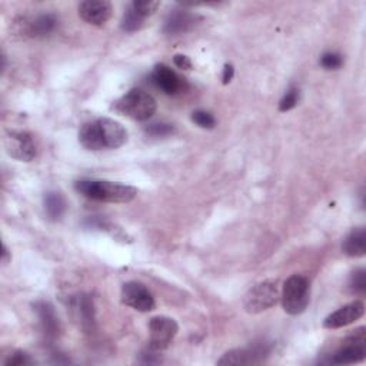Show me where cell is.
Masks as SVG:
<instances>
[{
    "instance_id": "obj_20",
    "label": "cell",
    "mask_w": 366,
    "mask_h": 366,
    "mask_svg": "<svg viewBox=\"0 0 366 366\" xmlns=\"http://www.w3.org/2000/svg\"><path fill=\"white\" fill-rule=\"evenodd\" d=\"M144 18L137 15L130 6L126 9L123 18H122V29L126 30V32H136L139 30L142 26H144Z\"/></svg>"
},
{
    "instance_id": "obj_17",
    "label": "cell",
    "mask_w": 366,
    "mask_h": 366,
    "mask_svg": "<svg viewBox=\"0 0 366 366\" xmlns=\"http://www.w3.org/2000/svg\"><path fill=\"white\" fill-rule=\"evenodd\" d=\"M342 251L349 258H360L366 253V232L365 229L358 227L345 238Z\"/></svg>"
},
{
    "instance_id": "obj_16",
    "label": "cell",
    "mask_w": 366,
    "mask_h": 366,
    "mask_svg": "<svg viewBox=\"0 0 366 366\" xmlns=\"http://www.w3.org/2000/svg\"><path fill=\"white\" fill-rule=\"evenodd\" d=\"M58 26V18L53 13H43L26 23V33L32 37H44Z\"/></svg>"
},
{
    "instance_id": "obj_14",
    "label": "cell",
    "mask_w": 366,
    "mask_h": 366,
    "mask_svg": "<svg viewBox=\"0 0 366 366\" xmlns=\"http://www.w3.org/2000/svg\"><path fill=\"white\" fill-rule=\"evenodd\" d=\"M198 20H201L199 16H196L194 13H189L187 11H175L165 20L163 32L170 36L187 33L196 26Z\"/></svg>"
},
{
    "instance_id": "obj_26",
    "label": "cell",
    "mask_w": 366,
    "mask_h": 366,
    "mask_svg": "<svg viewBox=\"0 0 366 366\" xmlns=\"http://www.w3.org/2000/svg\"><path fill=\"white\" fill-rule=\"evenodd\" d=\"M149 134L155 136V137H163V136H169L173 133V126L169 123H153L151 126H148L145 129Z\"/></svg>"
},
{
    "instance_id": "obj_13",
    "label": "cell",
    "mask_w": 366,
    "mask_h": 366,
    "mask_svg": "<svg viewBox=\"0 0 366 366\" xmlns=\"http://www.w3.org/2000/svg\"><path fill=\"white\" fill-rule=\"evenodd\" d=\"M152 82L158 89H160L166 95H176L183 89L185 80H182L179 75L172 70L169 66L160 63L156 65L152 73Z\"/></svg>"
},
{
    "instance_id": "obj_10",
    "label": "cell",
    "mask_w": 366,
    "mask_h": 366,
    "mask_svg": "<svg viewBox=\"0 0 366 366\" xmlns=\"http://www.w3.org/2000/svg\"><path fill=\"white\" fill-rule=\"evenodd\" d=\"M5 148L9 156L19 162H30L36 156V146L27 132H12L6 136Z\"/></svg>"
},
{
    "instance_id": "obj_1",
    "label": "cell",
    "mask_w": 366,
    "mask_h": 366,
    "mask_svg": "<svg viewBox=\"0 0 366 366\" xmlns=\"http://www.w3.org/2000/svg\"><path fill=\"white\" fill-rule=\"evenodd\" d=\"M79 142L87 151L119 149L127 142V132L122 123L102 118L87 122L80 127Z\"/></svg>"
},
{
    "instance_id": "obj_29",
    "label": "cell",
    "mask_w": 366,
    "mask_h": 366,
    "mask_svg": "<svg viewBox=\"0 0 366 366\" xmlns=\"http://www.w3.org/2000/svg\"><path fill=\"white\" fill-rule=\"evenodd\" d=\"M9 260H11V253H9L8 248H6V245H4V249H2V263L6 265Z\"/></svg>"
},
{
    "instance_id": "obj_8",
    "label": "cell",
    "mask_w": 366,
    "mask_h": 366,
    "mask_svg": "<svg viewBox=\"0 0 366 366\" xmlns=\"http://www.w3.org/2000/svg\"><path fill=\"white\" fill-rule=\"evenodd\" d=\"M270 353V346L266 342L253 343L248 348L234 349L226 352L219 360L217 365H256L263 362Z\"/></svg>"
},
{
    "instance_id": "obj_19",
    "label": "cell",
    "mask_w": 366,
    "mask_h": 366,
    "mask_svg": "<svg viewBox=\"0 0 366 366\" xmlns=\"http://www.w3.org/2000/svg\"><path fill=\"white\" fill-rule=\"evenodd\" d=\"M130 8L137 15L146 19L148 16H152L160 8V2H158V0H134V2H132Z\"/></svg>"
},
{
    "instance_id": "obj_9",
    "label": "cell",
    "mask_w": 366,
    "mask_h": 366,
    "mask_svg": "<svg viewBox=\"0 0 366 366\" xmlns=\"http://www.w3.org/2000/svg\"><path fill=\"white\" fill-rule=\"evenodd\" d=\"M122 303L139 312H151L155 309V298L151 291L139 282H127L122 286Z\"/></svg>"
},
{
    "instance_id": "obj_3",
    "label": "cell",
    "mask_w": 366,
    "mask_h": 366,
    "mask_svg": "<svg viewBox=\"0 0 366 366\" xmlns=\"http://www.w3.org/2000/svg\"><path fill=\"white\" fill-rule=\"evenodd\" d=\"M113 109L122 116L130 118L137 122H144L155 115L158 103L148 92L142 89H130L127 94H125L115 102Z\"/></svg>"
},
{
    "instance_id": "obj_23",
    "label": "cell",
    "mask_w": 366,
    "mask_h": 366,
    "mask_svg": "<svg viewBox=\"0 0 366 366\" xmlns=\"http://www.w3.org/2000/svg\"><path fill=\"white\" fill-rule=\"evenodd\" d=\"M343 65V58L336 52H327L320 58V66L327 70H338Z\"/></svg>"
},
{
    "instance_id": "obj_2",
    "label": "cell",
    "mask_w": 366,
    "mask_h": 366,
    "mask_svg": "<svg viewBox=\"0 0 366 366\" xmlns=\"http://www.w3.org/2000/svg\"><path fill=\"white\" fill-rule=\"evenodd\" d=\"M75 189L87 199L106 203H127L137 195L133 187L106 180H80L76 182Z\"/></svg>"
},
{
    "instance_id": "obj_21",
    "label": "cell",
    "mask_w": 366,
    "mask_h": 366,
    "mask_svg": "<svg viewBox=\"0 0 366 366\" xmlns=\"http://www.w3.org/2000/svg\"><path fill=\"white\" fill-rule=\"evenodd\" d=\"M349 289L353 294L363 295L366 292V272L365 269H356L349 278Z\"/></svg>"
},
{
    "instance_id": "obj_25",
    "label": "cell",
    "mask_w": 366,
    "mask_h": 366,
    "mask_svg": "<svg viewBox=\"0 0 366 366\" xmlns=\"http://www.w3.org/2000/svg\"><path fill=\"white\" fill-rule=\"evenodd\" d=\"M5 366H26V365H33V359L23 351H16L11 353L5 362Z\"/></svg>"
},
{
    "instance_id": "obj_11",
    "label": "cell",
    "mask_w": 366,
    "mask_h": 366,
    "mask_svg": "<svg viewBox=\"0 0 366 366\" xmlns=\"http://www.w3.org/2000/svg\"><path fill=\"white\" fill-rule=\"evenodd\" d=\"M80 19L94 26L105 25L113 12V8L108 0H86L77 8Z\"/></svg>"
},
{
    "instance_id": "obj_15",
    "label": "cell",
    "mask_w": 366,
    "mask_h": 366,
    "mask_svg": "<svg viewBox=\"0 0 366 366\" xmlns=\"http://www.w3.org/2000/svg\"><path fill=\"white\" fill-rule=\"evenodd\" d=\"M33 308L40 319V325H42L44 335L51 339H55L58 336L61 328H59V319L56 316L53 306L49 302L40 301V302H36L33 305Z\"/></svg>"
},
{
    "instance_id": "obj_12",
    "label": "cell",
    "mask_w": 366,
    "mask_h": 366,
    "mask_svg": "<svg viewBox=\"0 0 366 366\" xmlns=\"http://www.w3.org/2000/svg\"><path fill=\"white\" fill-rule=\"evenodd\" d=\"M365 313V305L360 301L351 302L341 309L335 310L331 313L325 320H324V328L327 329H339L343 327H348L353 324L355 320L360 319Z\"/></svg>"
},
{
    "instance_id": "obj_28",
    "label": "cell",
    "mask_w": 366,
    "mask_h": 366,
    "mask_svg": "<svg viewBox=\"0 0 366 366\" xmlns=\"http://www.w3.org/2000/svg\"><path fill=\"white\" fill-rule=\"evenodd\" d=\"M234 75H235V69L232 65H225L223 68V75H222V83L223 84H227L229 82H231L234 79Z\"/></svg>"
},
{
    "instance_id": "obj_5",
    "label": "cell",
    "mask_w": 366,
    "mask_h": 366,
    "mask_svg": "<svg viewBox=\"0 0 366 366\" xmlns=\"http://www.w3.org/2000/svg\"><path fill=\"white\" fill-rule=\"evenodd\" d=\"M279 301V288L277 281H263L255 285L244 299V308L248 313L256 315L274 306Z\"/></svg>"
},
{
    "instance_id": "obj_7",
    "label": "cell",
    "mask_w": 366,
    "mask_h": 366,
    "mask_svg": "<svg viewBox=\"0 0 366 366\" xmlns=\"http://www.w3.org/2000/svg\"><path fill=\"white\" fill-rule=\"evenodd\" d=\"M149 346L152 351L166 349L179 332L176 320L168 316H155L149 322Z\"/></svg>"
},
{
    "instance_id": "obj_4",
    "label": "cell",
    "mask_w": 366,
    "mask_h": 366,
    "mask_svg": "<svg viewBox=\"0 0 366 366\" xmlns=\"http://www.w3.org/2000/svg\"><path fill=\"white\" fill-rule=\"evenodd\" d=\"M310 298L309 281L302 274H292L282 291V306L289 315H301L306 310Z\"/></svg>"
},
{
    "instance_id": "obj_6",
    "label": "cell",
    "mask_w": 366,
    "mask_h": 366,
    "mask_svg": "<svg viewBox=\"0 0 366 366\" xmlns=\"http://www.w3.org/2000/svg\"><path fill=\"white\" fill-rule=\"evenodd\" d=\"M366 358V329L363 327L355 329L335 352L331 359L335 365H351L362 362Z\"/></svg>"
},
{
    "instance_id": "obj_27",
    "label": "cell",
    "mask_w": 366,
    "mask_h": 366,
    "mask_svg": "<svg viewBox=\"0 0 366 366\" xmlns=\"http://www.w3.org/2000/svg\"><path fill=\"white\" fill-rule=\"evenodd\" d=\"M173 62H175L176 68H179V69H182V70H191L192 66H194L191 58H188V56H185V55H175Z\"/></svg>"
},
{
    "instance_id": "obj_22",
    "label": "cell",
    "mask_w": 366,
    "mask_h": 366,
    "mask_svg": "<svg viewBox=\"0 0 366 366\" xmlns=\"http://www.w3.org/2000/svg\"><path fill=\"white\" fill-rule=\"evenodd\" d=\"M298 102H299V89L291 87L279 102V111L281 112H289L298 105Z\"/></svg>"
},
{
    "instance_id": "obj_24",
    "label": "cell",
    "mask_w": 366,
    "mask_h": 366,
    "mask_svg": "<svg viewBox=\"0 0 366 366\" xmlns=\"http://www.w3.org/2000/svg\"><path fill=\"white\" fill-rule=\"evenodd\" d=\"M192 122L202 129H213L216 126V119L212 113L206 111H196L192 113Z\"/></svg>"
},
{
    "instance_id": "obj_18",
    "label": "cell",
    "mask_w": 366,
    "mask_h": 366,
    "mask_svg": "<svg viewBox=\"0 0 366 366\" xmlns=\"http://www.w3.org/2000/svg\"><path fill=\"white\" fill-rule=\"evenodd\" d=\"M66 201L61 192L51 191L44 195V210L52 220H59L66 212Z\"/></svg>"
}]
</instances>
